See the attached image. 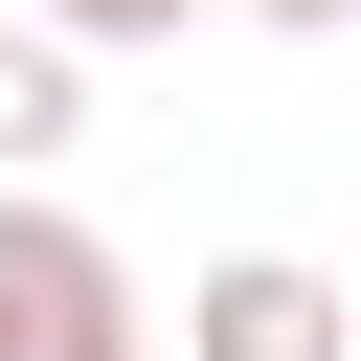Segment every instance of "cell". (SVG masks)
<instances>
[{"mask_svg":"<svg viewBox=\"0 0 361 361\" xmlns=\"http://www.w3.org/2000/svg\"><path fill=\"white\" fill-rule=\"evenodd\" d=\"M0 361H158L135 248H113L90 203H45V180H0Z\"/></svg>","mask_w":361,"mask_h":361,"instance_id":"obj_1","label":"cell"},{"mask_svg":"<svg viewBox=\"0 0 361 361\" xmlns=\"http://www.w3.org/2000/svg\"><path fill=\"white\" fill-rule=\"evenodd\" d=\"M180 361H361V293L293 271V248H226V271L180 293Z\"/></svg>","mask_w":361,"mask_h":361,"instance_id":"obj_2","label":"cell"},{"mask_svg":"<svg viewBox=\"0 0 361 361\" xmlns=\"http://www.w3.org/2000/svg\"><path fill=\"white\" fill-rule=\"evenodd\" d=\"M90 68H113V45H68L45 0H0V180H68V135H90Z\"/></svg>","mask_w":361,"mask_h":361,"instance_id":"obj_3","label":"cell"},{"mask_svg":"<svg viewBox=\"0 0 361 361\" xmlns=\"http://www.w3.org/2000/svg\"><path fill=\"white\" fill-rule=\"evenodd\" d=\"M68 45H180V23H226V0H45Z\"/></svg>","mask_w":361,"mask_h":361,"instance_id":"obj_4","label":"cell"},{"mask_svg":"<svg viewBox=\"0 0 361 361\" xmlns=\"http://www.w3.org/2000/svg\"><path fill=\"white\" fill-rule=\"evenodd\" d=\"M226 23H271V45H338V23H361V0H226Z\"/></svg>","mask_w":361,"mask_h":361,"instance_id":"obj_5","label":"cell"}]
</instances>
